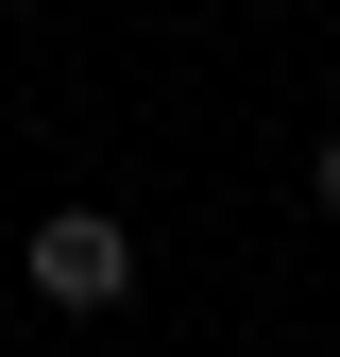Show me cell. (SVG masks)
Wrapping results in <instances>:
<instances>
[{"mask_svg":"<svg viewBox=\"0 0 340 357\" xmlns=\"http://www.w3.org/2000/svg\"><path fill=\"white\" fill-rule=\"evenodd\" d=\"M289 17H340V0H289Z\"/></svg>","mask_w":340,"mask_h":357,"instance_id":"cell-3","label":"cell"},{"mask_svg":"<svg viewBox=\"0 0 340 357\" xmlns=\"http://www.w3.org/2000/svg\"><path fill=\"white\" fill-rule=\"evenodd\" d=\"M307 204H323V221H340V137H323V153H307Z\"/></svg>","mask_w":340,"mask_h":357,"instance_id":"cell-2","label":"cell"},{"mask_svg":"<svg viewBox=\"0 0 340 357\" xmlns=\"http://www.w3.org/2000/svg\"><path fill=\"white\" fill-rule=\"evenodd\" d=\"M17 273H34V306L102 324V306H137V221H119V204H52V221L17 238Z\"/></svg>","mask_w":340,"mask_h":357,"instance_id":"cell-1","label":"cell"}]
</instances>
